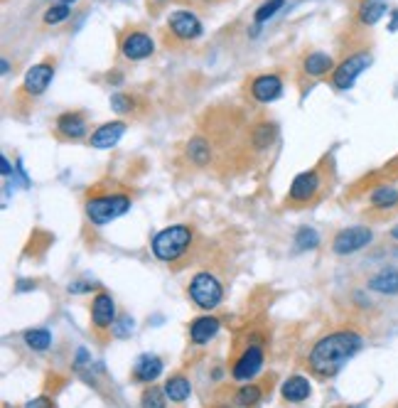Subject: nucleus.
<instances>
[{"instance_id":"f257e3e1","label":"nucleus","mask_w":398,"mask_h":408,"mask_svg":"<svg viewBox=\"0 0 398 408\" xmlns=\"http://www.w3.org/2000/svg\"><path fill=\"white\" fill-rule=\"evenodd\" d=\"M364 344L359 332H352V330H339V332H332L327 337L320 339L315 347H312L310 357H307V364H310L312 374L322 376H334L352 357L356 355Z\"/></svg>"},{"instance_id":"f03ea898","label":"nucleus","mask_w":398,"mask_h":408,"mask_svg":"<svg viewBox=\"0 0 398 408\" xmlns=\"http://www.w3.org/2000/svg\"><path fill=\"white\" fill-rule=\"evenodd\" d=\"M192 241H194V229H192V226L175 224V226H167V229H162L160 234H155L150 248H153V253H155L157 261L173 264V261H180V258H182L184 253L189 251Z\"/></svg>"},{"instance_id":"7ed1b4c3","label":"nucleus","mask_w":398,"mask_h":408,"mask_svg":"<svg viewBox=\"0 0 398 408\" xmlns=\"http://www.w3.org/2000/svg\"><path fill=\"white\" fill-rule=\"evenodd\" d=\"M130 210V197L128 194H111V192H96L89 194L87 199V216L92 224L106 226L108 221L119 219Z\"/></svg>"},{"instance_id":"20e7f679","label":"nucleus","mask_w":398,"mask_h":408,"mask_svg":"<svg viewBox=\"0 0 398 408\" xmlns=\"http://www.w3.org/2000/svg\"><path fill=\"white\" fill-rule=\"evenodd\" d=\"M325 192V178H322V167H315V170L300 172L291 185V192H288L286 204L291 207H310L315 204Z\"/></svg>"},{"instance_id":"39448f33","label":"nucleus","mask_w":398,"mask_h":408,"mask_svg":"<svg viewBox=\"0 0 398 408\" xmlns=\"http://www.w3.org/2000/svg\"><path fill=\"white\" fill-rule=\"evenodd\" d=\"M189 298L194 300V305H199L202 310H211L221 303L224 298V288H221L219 278L211 273H197L189 280Z\"/></svg>"},{"instance_id":"423d86ee","label":"nucleus","mask_w":398,"mask_h":408,"mask_svg":"<svg viewBox=\"0 0 398 408\" xmlns=\"http://www.w3.org/2000/svg\"><path fill=\"white\" fill-rule=\"evenodd\" d=\"M369 65H372V54H369V52L349 54V57H345V60L334 67L332 84L337 86V89H352V86H354V81H356V76H359Z\"/></svg>"},{"instance_id":"0eeeda50","label":"nucleus","mask_w":398,"mask_h":408,"mask_svg":"<svg viewBox=\"0 0 398 408\" xmlns=\"http://www.w3.org/2000/svg\"><path fill=\"white\" fill-rule=\"evenodd\" d=\"M372 239H374V231L369 226H349V229H342L332 239V251L337 256H349V253H356L369 246Z\"/></svg>"},{"instance_id":"6e6552de","label":"nucleus","mask_w":398,"mask_h":408,"mask_svg":"<svg viewBox=\"0 0 398 408\" xmlns=\"http://www.w3.org/2000/svg\"><path fill=\"white\" fill-rule=\"evenodd\" d=\"M153 52H155V42H153L150 35H146V33L130 30V33H126L123 40H121V54L130 62L148 60Z\"/></svg>"},{"instance_id":"1a4fd4ad","label":"nucleus","mask_w":398,"mask_h":408,"mask_svg":"<svg viewBox=\"0 0 398 408\" xmlns=\"http://www.w3.org/2000/svg\"><path fill=\"white\" fill-rule=\"evenodd\" d=\"M261 366H263V349H261L259 344H251V347L243 349L241 357L234 362L232 374L236 382H248V379H253V376L259 374Z\"/></svg>"},{"instance_id":"9d476101","label":"nucleus","mask_w":398,"mask_h":408,"mask_svg":"<svg viewBox=\"0 0 398 408\" xmlns=\"http://www.w3.org/2000/svg\"><path fill=\"white\" fill-rule=\"evenodd\" d=\"M52 76H54V60L35 65L33 69L25 74V81H22V94H25V96H40V94H44V89L49 86Z\"/></svg>"},{"instance_id":"9b49d317","label":"nucleus","mask_w":398,"mask_h":408,"mask_svg":"<svg viewBox=\"0 0 398 408\" xmlns=\"http://www.w3.org/2000/svg\"><path fill=\"white\" fill-rule=\"evenodd\" d=\"M167 27H170V33L180 40V42H189V40H197L202 35V22L187 10H178L170 15L167 20Z\"/></svg>"},{"instance_id":"f8f14e48","label":"nucleus","mask_w":398,"mask_h":408,"mask_svg":"<svg viewBox=\"0 0 398 408\" xmlns=\"http://www.w3.org/2000/svg\"><path fill=\"white\" fill-rule=\"evenodd\" d=\"M92 323L98 332H106V330H113L116 325V303L108 293H98L92 303Z\"/></svg>"},{"instance_id":"ddd939ff","label":"nucleus","mask_w":398,"mask_h":408,"mask_svg":"<svg viewBox=\"0 0 398 408\" xmlns=\"http://www.w3.org/2000/svg\"><path fill=\"white\" fill-rule=\"evenodd\" d=\"M84 133H87V119H84V113H64V116H60L57 119V124H54V135L60 140H79L84 138Z\"/></svg>"},{"instance_id":"4468645a","label":"nucleus","mask_w":398,"mask_h":408,"mask_svg":"<svg viewBox=\"0 0 398 408\" xmlns=\"http://www.w3.org/2000/svg\"><path fill=\"white\" fill-rule=\"evenodd\" d=\"M248 89H251V96L259 103H268V101H275V99L280 96V92H283V81H280L275 74H261V76H256V79H251Z\"/></svg>"},{"instance_id":"2eb2a0df","label":"nucleus","mask_w":398,"mask_h":408,"mask_svg":"<svg viewBox=\"0 0 398 408\" xmlns=\"http://www.w3.org/2000/svg\"><path fill=\"white\" fill-rule=\"evenodd\" d=\"M123 133H126L123 121H111V124H103L94 130L92 138H89V145H92V148H98V151H103V148H113V145L123 138Z\"/></svg>"},{"instance_id":"dca6fc26","label":"nucleus","mask_w":398,"mask_h":408,"mask_svg":"<svg viewBox=\"0 0 398 408\" xmlns=\"http://www.w3.org/2000/svg\"><path fill=\"white\" fill-rule=\"evenodd\" d=\"M369 207L381 214H391L398 210V189L393 185H377L369 194Z\"/></svg>"},{"instance_id":"f3484780","label":"nucleus","mask_w":398,"mask_h":408,"mask_svg":"<svg viewBox=\"0 0 398 408\" xmlns=\"http://www.w3.org/2000/svg\"><path fill=\"white\" fill-rule=\"evenodd\" d=\"M369 288L381 296H398V269H393V266L381 269L377 275L369 278Z\"/></svg>"},{"instance_id":"a211bd4d","label":"nucleus","mask_w":398,"mask_h":408,"mask_svg":"<svg viewBox=\"0 0 398 408\" xmlns=\"http://www.w3.org/2000/svg\"><path fill=\"white\" fill-rule=\"evenodd\" d=\"M162 374V362L160 357H153V355H143L133 366V376L135 382H143V384H150L155 382L157 376Z\"/></svg>"},{"instance_id":"6ab92c4d","label":"nucleus","mask_w":398,"mask_h":408,"mask_svg":"<svg viewBox=\"0 0 398 408\" xmlns=\"http://www.w3.org/2000/svg\"><path fill=\"white\" fill-rule=\"evenodd\" d=\"M216 332H219V320L211 315L197 317L192 323V328H189V337H192L194 344H207Z\"/></svg>"},{"instance_id":"aec40b11","label":"nucleus","mask_w":398,"mask_h":408,"mask_svg":"<svg viewBox=\"0 0 398 408\" xmlns=\"http://www.w3.org/2000/svg\"><path fill=\"white\" fill-rule=\"evenodd\" d=\"M211 153H214V145H211V140L207 135H194L187 143V155L194 165H209Z\"/></svg>"},{"instance_id":"412c9836","label":"nucleus","mask_w":398,"mask_h":408,"mask_svg":"<svg viewBox=\"0 0 398 408\" xmlns=\"http://www.w3.org/2000/svg\"><path fill=\"white\" fill-rule=\"evenodd\" d=\"M302 71H305L307 76H325L329 74V71H334V60L329 57V54L325 52H312L305 57V62H302Z\"/></svg>"},{"instance_id":"4be33fe9","label":"nucleus","mask_w":398,"mask_h":408,"mask_svg":"<svg viewBox=\"0 0 398 408\" xmlns=\"http://www.w3.org/2000/svg\"><path fill=\"white\" fill-rule=\"evenodd\" d=\"M383 12H386V0H361L359 8H356V20L361 25L372 27L381 20Z\"/></svg>"},{"instance_id":"5701e85b","label":"nucleus","mask_w":398,"mask_h":408,"mask_svg":"<svg viewBox=\"0 0 398 408\" xmlns=\"http://www.w3.org/2000/svg\"><path fill=\"white\" fill-rule=\"evenodd\" d=\"M310 382H307L305 376H291L286 384H283V389H280V393H283V398H286L288 403H300L305 401L307 396H310Z\"/></svg>"},{"instance_id":"b1692460","label":"nucleus","mask_w":398,"mask_h":408,"mask_svg":"<svg viewBox=\"0 0 398 408\" xmlns=\"http://www.w3.org/2000/svg\"><path fill=\"white\" fill-rule=\"evenodd\" d=\"M165 393H167V401L173 403H182L189 398V393H192V386H189V379L182 374L178 376H170L165 384Z\"/></svg>"},{"instance_id":"393cba45","label":"nucleus","mask_w":398,"mask_h":408,"mask_svg":"<svg viewBox=\"0 0 398 408\" xmlns=\"http://www.w3.org/2000/svg\"><path fill=\"white\" fill-rule=\"evenodd\" d=\"M261 398H263V389L256 386V384H246L236 391V403L241 408H256Z\"/></svg>"},{"instance_id":"a878e982","label":"nucleus","mask_w":398,"mask_h":408,"mask_svg":"<svg viewBox=\"0 0 398 408\" xmlns=\"http://www.w3.org/2000/svg\"><path fill=\"white\" fill-rule=\"evenodd\" d=\"M25 342L30 349H37V352H42V349H47L49 344H52V334L47 332V330H27L25 332Z\"/></svg>"},{"instance_id":"bb28decb","label":"nucleus","mask_w":398,"mask_h":408,"mask_svg":"<svg viewBox=\"0 0 398 408\" xmlns=\"http://www.w3.org/2000/svg\"><path fill=\"white\" fill-rule=\"evenodd\" d=\"M167 393L160 391V389L150 386L146 393H143V398H140V408H165L167 406Z\"/></svg>"},{"instance_id":"cd10ccee","label":"nucleus","mask_w":398,"mask_h":408,"mask_svg":"<svg viewBox=\"0 0 398 408\" xmlns=\"http://www.w3.org/2000/svg\"><path fill=\"white\" fill-rule=\"evenodd\" d=\"M320 244V237L315 229H300L295 237V248L297 251H307V248H315Z\"/></svg>"},{"instance_id":"c85d7f7f","label":"nucleus","mask_w":398,"mask_h":408,"mask_svg":"<svg viewBox=\"0 0 398 408\" xmlns=\"http://www.w3.org/2000/svg\"><path fill=\"white\" fill-rule=\"evenodd\" d=\"M67 17H69V6L67 3H57V6H52L44 12V22L47 25H57V22L67 20Z\"/></svg>"},{"instance_id":"c756f323","label":"nucleus","mask_w":398,"mask_h":408,"mask_svg":"<svg viewBox=\"0 0 398 408\" xmlns=\"http://www.w3.org/2000/svg\"><path fill=\"white\" fill-rule=\"evenodd\" d=\"M133 103H135V99L130 96V94H113L111 96V108L119 113H130L135 108Z\"/></svg>"},{"instance_id":"7c9ffc66","label":"nucleus","mask_w":398,"mask_h":408,"mask_svg":"<svg viewBox=\"0 0 398 408\" xmlns=\"http://www.w3.org/2000/svg\"><path fill=\"white\" fill-rule=\"evenodd\" d=\"M280 8H283V0H266L263 6L256 10V22H266L268 17H273Z\"/></svg>"},{"instance_id":"2f4dec72","label":"nucleus","mask_w":398,"mask_h":408,"mask_svg":"<svg viewBox=\"0 0 398 408\" xmlns=\"http://www.w3.org/2000/svg\"><path fill=\"white\" fill-rule=\"evenodd\" d=\"M113 332H116V337H128V334L133 332V320H128V317H123L121 323L113 325Z\"/></svg>"},{"instance_id":"473e14b6","label":"nucleus","mask_w":398,"mask_h":408,"mask_svg":"<svg viewBox=\"0 0 398 408\" xmlns=\"http://www.w3.org/2000/svg\"><path fill=\"white\" fill-rule=\"evenodd\" d=\"M27 408H54V403H52V398L40 396V398H35V401L27 403Z\"/></svg>"},{"instance_id":"72a5a7b5","label":"nucleus","mask_w":398,"mask_h":408,"mask_svg":"<svg viewBox=\"0 0 398 408\" xmlns=\"http://www.w3.org/2000/svg\"><path fill=\"white\" fill-rule=\"evenodd\" d=\"M388 30H391V33H396V30H398V10L391 12V22H388Z\"/></svg>"},{"instance_id":"f704fd0d","label":"nucleus","mask_w":398,"mask_h":408,"mask_svg":"<svg viewBox=\"0 0 398 408\" xmlns=\"http://www.w3.org/2000/svg\"><path fill=\"white\" fill-rule=\"evenodd\" d=\"M3 175H10V162H8V158H3Z\"/></svg>"},{"instance_id":"c9c22d12","label":"nucleus","mask_w":398,"mask_h":408,"mask_svg":"<svg viewBox=\"0 0 398 408\" xmlns=\"http://www.w3.org/2000/svg\"><path fill=\"white\" fill-rule=\"evenodd\" d=\"M391 237L398 239V226H393V229H391Z\"/></svg>"},{"instance_id":"e433bc0d","label":"nucleus","mask_w":398,"mask_h":408,"mask_svg":"<svg viewBox=\"0 0 398 408\" xmlns=\"http://www.w3.org/2000/svg\"><path fill=\"white\" fill-rule=\"evenodd\" d=\"M60 3H67V6H69V3H74V0H60Z\"/></svg>"}]
</instances>
